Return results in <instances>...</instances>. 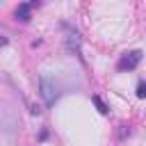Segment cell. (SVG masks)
Segmentation results:
<instances>
[{
	"instance_id": "obj_4",
	"label": "cell",
	"mask_w": 146,
	"mask_h": 146,
	"mask_svg": "<svg viewBox=\"0 0 146 146\" xmlns=\"http://www.w3.org/2000/svg\"><path fill=\"white\" fill-rule=\"evenodd\" d=\"M91 103L96 105V110H98L100 114H107V112H110V110H107V105L103 103V98H100V96H91Z\"/></svg>"
},
{
	"instance_id": "obj_3",
	"label": "cell",
	"mask_w": 146,
	"mask_h": 146,
	"mask_svg": "<svg viewBox=\"0 0 146 146\" xmlns=\"http://www.w3.org/2000/svg\"><path fill=\"white\" fill-rule=\"evenodd\" d=\"M14 16H16V21L27 23V21L32 18V9H30V5H27V2H21V5L14 9Z\"/></svg>"
},
{
	"instance_id": "obj_2",
	"label": "cell",
	"mask_w": 146,
	"mask_h": 146,
	"mask_svg": "<svg viewBox=\"0 0 146 146\" xmlns=\"http://www.w3.org/2000/svg\"><path fill=\"white\" fill-rule=\"evenodd\" d=\"M141 57H144V52H141V50L123 52V55H121V59H119V64H116V68H119V71H135V68L139 66Z\"/></svg>"
},
{
	"instance_id": "obj_5",
	"label": "cell",
	"mask_w": 146,
	"mask_h": 146,
	"mask_svg": "<svg viewBox=\"0 0 146 146\" xmlns=\"http://www.w3.org/2000/svg\"><path fill=\"white\" fill-rule=\"evenodd\" d=\"M144 96H146V82L139 80L137 82V98H144Z\"/></svg>"
},
{
	"instance_id": "obj_6",
	"label": "cell",
	"mask_w": 146,
	"mask_h": 146,
	"mask_svg": "<svg viewBox=\"0 0 146 146\" xmlns=\"http://www.w3.org/2000/svg\"><path fill=\"white\" fill-rule=\"evenodd\" d=\"M2 46H7V36H0V48Z\"/></svg>"
},
{
	"instance_id": "obj_1",
	"label": "cell",
	"mask_w": 146,
	"mask_h": 146,
	"mask_svg": "<svg viewBox=\"0 0 146 146\" xmlns=\"http://www.w3.org/2000/svg\"><path fill=\"white\" fill-rule=\"evenodd\" d=\"M39 96L43 98V103H46V107H52L55 103H57V98H59V91H57V82L48 75V73H43L41 78H39Z\"/></svg>"
}]
</instances>
